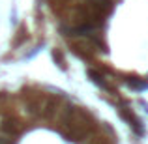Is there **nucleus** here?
Returning a JSON list of instances; mask_svg holds the SVG:
<instances>
[{
    "mask_svg": "<svg viewBox=\"0 0 148 144\" xmlns=\"http://www.w3.org/2000/svg\"><path fill=\"white\" fill-rule=\"evenodd\" d=\"M0 131H2L4 135H8V137H17V135L21 133V124H19V120L13 118V116H6V118L0 122Z\"/></svg>",
    "mask_w": 148,
    "mask_h": 144,
    "instance_id": "obj_1",
    "label": "nucleus"
},
{
    "mask_svg": "<svg viewBox=\"0 0 148 144\" xmlns=\"http://www.w3.org/2000/svg\"><path fill=\"white\" fill-rule=\"evenodd\" d=\"M120 116H122V118L133 127L137 135H143V124H141V120L131 112V109H120Z\"/></svg>",
    "mask_w": 148,
    "mask_h": 144,
    "instance_id": "obj_2",
    "label": "nucleus"
},
{
    "mask_svg": "<svg viewBox=\"0 0 148 144\" xmlns=\"http://www.w3.org/2000/svg\"><path fill=\"white\" fill-rule=\"evenodd\" d=\"M88 75H90V77H92V81H94L96 84H99L101 88H105V90H109V92L112 90V88H111V84H109L107 81H105V77L101 75L99 71H96V69H88Z\"/></svg>",
    "mask_w": 148,
    "mask_h": 144,
    "instance_id": "obj_3",
    "label": "nucleus"
},
{
    "mask_svg": "<svg viewBox=\"0 0 148 144\" xmlns=\"http://www.w3.org/2000/svg\"><path fill=\"white\" fill-rule=\"evenodd\" d=\"M127 84H130V86H133V88H145L146 86L145 81H137V79H127Z\"/></svg>",
    "mask_w": 148,
    "mask_h": 144,
    "instance_id": "obj_4",
    "label": "nucleus"
}]
</instances>
